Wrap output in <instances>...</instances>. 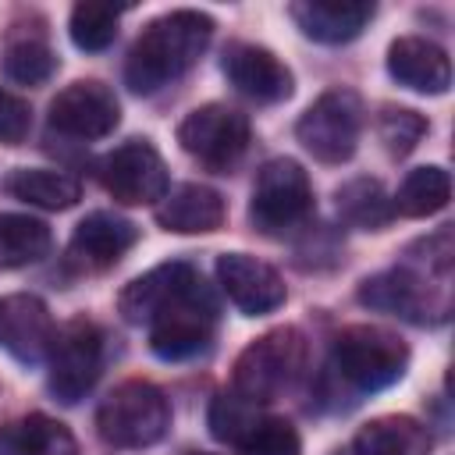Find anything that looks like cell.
<instances>
[{
  "label": "cell",
  "instance_id": "cell-1",
  "mask_svg": "<svg viewBox=\"0 0 455 455\" xmlns=\"http://www.w3.org/2000/svg\"><path fill=\"white\" fill-rule=\"evenodd\" d=\"M117 309L128 323L149 327V348L164 363H181L210 348L217 327V302L192 263H160L124 284Z\"/></svg>",
  "mask_w": 455,
  "mask_h": 455
},
{
  "label": "cell",
  "instance_id": "cell-2",
  "mask_svg": "<svg viewBox=\"0 0 455 455\" xmlns=\"http://www.w3.org/2000/svg\"><path fill=\"white\" fill-rule=\"evenodd\" d=\"M210 39H213V18L203 11H171L153 18L128 50L124 60L128 89L146 96L181 78L203 57Z\"/></svg>",
  "mask_w": 455,
  "mask_h": 455
},
{
  "label": "cell",
  "instance_id": "cell-3",
  "mask_svg": "<svg viewBox=\"0 0 455 455\" xmlns=\"http://www.w3.org/2000/svg\"><path fill=\"white\" fill-rule=\"evenodd\" d=\"M309 363V341L299 327H274L249 341L231 373V391L249 398L252 405L277 402L284 391L299 384Z\"/></svg>",
  "mask_w": 455,
  "mask_h": 455
},
{
  "label": "cell",
  "instance_id": "cell-4",
  "mask_svg": "<svg viewBox=\"0 0 455 455\" xmlns=\"http://www.w3.org/2000/svg\"><path fill=\"white\" fill-rule=\"evenodd\" d=\"M409 366V345L377 323L341 327L334 338V370L359 391H384L402 380Z\"/></svg>",
  "mask_w": 455,
  "mask_h": 455
},
{
  "label": "cell",
  "instance_id": "cell-5",
  "mask_svg": "<svg viewBox=\"0 0 455 455\" xmlns=\"http://www.w3.org/2000/svg\"><path fill=\"white\" fill-rule=\"evenodd\" d=\"M171 427V402L149 380L117 384L96 409V430L114 448H149Z\"/></svg>",
  "mask_w": 455,
  "mask_h": 455
},
{
  "label": "cell",
  "instance_id": "cell-6",
  "mask_svg": "<svg viewBox=\"0 0 455 455\" xmlns=\"http://www.w3.org/2000/svg\"><path fill=\"white\" fill-rule=\"evenodd\" d=\"M313 213V181L299 160L277 156L267 160L252 185L249 217L263 235H284L309 220Z\"/></svg>",
  "mask_w": 455,
  "mask_h": 455
},
{
  "label": "cell",
  "instance_id": "cell-7",
  "mask_svg": "<svg viewBox=\"0 0 455 455\" xmlns=\"http://www.w3.org/2000/svg\"><path fill=\"white\" fill-rule=\"evenodd\" d=\"M363 132V100L352 89H327L299 117L295 135L306 153L320 164H345Z\"/></svg>",
  "mask_w": 455,
  "mask_h": 455
},
{
  "label": "cell",
  "instance_id": "cell-8",
  "mask_svg": "<svg viewBox=\"0 0 455 455\" xmlns=\"http://www.w3.org/2000/svg\"><path fill=\"white\" fill-rule=\"evenodd\" d=\"M46 363H50V391L60 402L75 405L92 391L103 370V331L85 316L68 320L60 331H53Z\"/></svg>",
  "mask_w": 455,
  "mask_h": 455
},
{
  "label": "cell",
  "instance_id": "cell-9",
  "mask_svg": "<svg viewBox=\"0 0 455 455\" xmlns=\"http://www.w3.org/2000/svg\"><path fill=\"white\" fill-rule=\"evenodd\" d=\"M178 142L203 167L228 174L249 149V121L245 114L224 103H206V107H196L178 124Z\"/></svg>",
  "mask_w": 455,
  "mask_h": 455
},
{
  "label": "cell",
  "instance_id": "cell-10",
  "mask_svg": "<svg viewBox=\"0 0 455 455\" xmlns=\"http://www.w3.org/2000/svg\"><path fill=\"white\" fill-rule=\"evenodd\" d=\"M355 299L370 309L402 316L409 323H437L448 316L444 291H437L423 274H416L409 267H395V270H380V274L366 277L359 284Z\"/></svg>",
  "mask_w": 455,
  "mask_h": 455
},
{
  "label": "cell",
  "instance_id": "cell-11",
  "mask_svg": "<svg viewBox=\"0 0 455 455\" xmlns=\"http://www.w3.org/2000/svg\"><path fill=\"white\" fill-rule=\"evenodd\" d=\"M100 181L117 203L149 206L167 196V164L146 139H132L103 156Z\"/></svg>",
  "mask_w": 455,
  "mask_h": 455
},
{
  "label": "cell",
  "instance_id": "cell-12",
  "mask_svg": "<svg viewBox=\"0 0 455 455\" xmlns=\"http://www.w3.org/2000/svg\"><path fill=\"white\" fill-rule=\"evenodd\" d=\"M117 121H121V103L96 78L71 82L50 100V128L71 139H103L117 128Z\"/></svg>",
  "mask_w": 455,
  "mask_h": 455
},
{
  "label": "cell",
  "instance_id": "cell-13",
  "mask_svg": "<svg viewBox=\"0 0 455 455\" xmlns=\"http://www.w3.org/2000/svg\"><path fill=\"white\" fill-rule=\"evenodd\" d=\"M217 281H220L224 295L235 302V309L245 313V316L274 313L288 295L281 274L270 263H263V259H256L249 252L217 256Z\"/></svg>",
  "mask_w": 455,
  "mask_h": 455
},
{
  "label": "cell",
  "instance_id": "cell-14",
  "mask_svg": "<svg viewBox=\"0 0 455 455\" xmlns=\"http://www.w3.org/2000/svg\"><path fill=\"white\" fill-rule=\"evenodd\" d=\"M50 341H53V320L39 295L14 291L0 299V348L11 359L36 366L46 359Z\"/></svg>",
  "mask_w": 455,
  "mask_h": 455
},
{
  "label": "cell",
  "instance_id": "cell-15",
  "mask_svg": "<svg viewBox=\"0 0 455 455\" xmlns=\"http://www.w3.org/2000/svg\"><path fill=\"white\" fill-rule=\"evenodd\" d=\"M224 78L249 100L256 103H281L291 96V71L267 50L256 43H231L224 50Z\"/></svg>",
  "mask_w": 455,
  "mask_h": 455
},
{
  "label": "cell",
  "instance_id": "cell-16",
  "mask_svg": "<svg viewBox=\"0 0 455 455\" xmlns=\"http://www.w3.org/2000/svg\"><path fill=\"white\" fill-rule=\"evenodd\" d=\"M139 242V228L117 213L96 210L85 220H78L71 242H68V259L78 270H107L114 267L132 245Z\"/></svg>",
  "mask_w": 455,
  "mask_h": 455
},
{
  "label": "cell",
  "instance_id": "cell-17",
  "mask_svg": "<svg viewBox=\"0 0 455 455\" xmlns=\"http://www.w3.org/2000/svg\"><path fill=\"white\" fill-rule=\"evenodd\" d=\"M387 71L398 85L412 89V92H444L451 85V64L448 53L423 39V36H398L387 46Z\"/></svg>",
  "mask_w": 455,
  "mask_h": 455
},
{
  "label": "cell",
  "instance_id": "cell-18",
  "mask_svg": "<svg viewBox=\"0 0 455 455\" xmlns=\"http://www.w3.org/2000/svg\"><path fill=\"white\" fill-rule=\"evenodd\" d=\"M228 217V206H224V196L210 185H199V181H185L178 188H171L164 196V203L156 206V224L164 231H174V235H206V231H217Z\"/></svg>",
  "mask_w": 455,
  "mask_h": 455
},
{
  "label": "cell",
  "instance_id": "cell-19",
  "mask_svg": "<svg viewBox=\"0 0 455 455\" xmlns=\"http://www.w3.org/2000/svg\"><path fill=\"white\" fill-rule=\"evenodd\" d=\"M373 4L366 0H299L288 7L291 21L316 43H348L355 39L370 18H373Z\"/></svg>",
  "mask_w": 455,
  "mask_h": 455
},
{
  "label": "cell",
  "instance_id": "cell-20",
  "mask_svg": "<svg viewBox=\"0 0 455 455\" xmlns=\"http://www.w3.org/2000/svg\"><path fill=\"white\" fill-rule=\"evenodd\" d=\"M430 430L412 416H377L352 437V455H427Z\"/></svg>",
  "mask_w": 455,
  "mask_h": 455
},
{
  "label": "cell",
  "instance_id": "cell-21",
  "mask_svg": "<svg viewBox=\"0 0 455 455\" xmlns=\"http://www.w3.org/2000/svg\"><path fill=\"white\" fill-rule=\"evenodd\" d=\"M0 60H4V75L18 85H43L57 71V53L46 43V32L25 25H14L7 32Z\"/></svg>",
  "mask_w": 455,
  "mask_h": 455
},
{
  "label": "cell",
  "instance_id": "cell-22",
  "mask_svg": "<svg viewBox=\"0 0 455 455\" xmlns=\"http://www.w3.org/2000/svg\"><path fill=\"white\" fill-rule=\"evenodd\" d=\"M0 455H78V444L60 419L32 412L0 434Z\"/></svg>",
  "mask_w": 455,
  "mask_h": 455
},
{
  "label": "cell",
  "instance_id": "cell-23",
  "mask_svg": "<svg viewBox=\"0 0 455 455\" xmlns=\"http://www.w3.org/2000/svg\"><path fill=\"white\" fill-rule=\"evenodd\" d=\"M7 188L14 199L32 203L39 210H68L82 199L78 178H71L64 171H50V167H18L7 181Z\"/></svg>",
  "mask_w": 455,
  "mask_h": 455
},
{
  "label": "cell",
  "instance_id": "cell-24",
  "mask_svg": "<svg viewBox=\"0 0 455 455\" xmlns=\"http://www.w3.org/2000/svg\"><path fill=\"white\" fill-rule=\"evenodd\" d=\"M334 206H338V217L352 228H363V231H380L395 206H391V196L384 192V185L377 178H352L345 181L338 192H334Z\"/></svg>",
  "mask_w": 455,
  "mask_h": 455
},
{
  "label": "cell",
  "instance_id": "cell-25",
  "mask_svg": "<svg viewBox=\"0 0 455 455\" xmlns=\"http://www.w3.org/2000/svg\"><path fill=\"white\" fill-rule=\"evenodd\" d=\"M53 245L50 228L28 213H0V270L28 267Z\"/></svg>",
  "mask_w": 455,
  "mask_h": 455
},
{
  "label": "cell",
  "instance_id": "cell-26",
  "mask_svg": "<svg viewBox=\"0 0 455 455\" xmlns=\"http://www.w3.org/2000/svg\"><path fill=\"white\" fill-rule=\"evenodd\" d=\"M448 199H451V174L437 164H427V167H416L405 174L391 206L402 217H430V213L444 210Z\"/></svg>",
  "mask_w": 455,
  "mask_h": 455
},
{
  "label": "cell",
  "instance_id": "cell-27",
  "mask_svg": "<svg viewBox=\"0 0 455 455\" xmlns=\"http://www.w3.org/2000/svg\"><path fill=\"white\" fill-rule=\"evenodd\" d=\"M117 25H121V7L110 4H75L71 7V43L85 53H100L117 39Z\"/></svg>",
  "mask_w": 455,
  "mask_h": 455
},
{
  "label": "cell",
  "instance_id": "cell-28",
  "mask_svg": "<svg viewBox=\"0 0 455 455\" xmlns=\"http://www.w3.org/2000/svg\"><path fill=\"white\" fill-rule=\"evenodd\" d=\"M259 419H263L259 405H252L249 398H242V395H235V391L217 395V398L210 402V416H206L210 434H213L217 441H224V444H235V448L245 441V434H249Z\"/></svg>",
  "mask_w": 455,
  "mask_h": 455
},
{
  "label": "cell",
  "instance_id": "cell-29",
  "mask_svg": "<svg viewBox=\"0 0 455 455\" xmlns=\"http://www.w3.org/2000/svg\"><path fill=\"white\" fill-rule=\"evenodd\" d=\"M377 135L391 156H409L419 139L427 135V117L412 107H380L377 114Z\"/></svg>",
  "mask_w": 455,
  "mask_h": 455
},
{
  "label": "cell",
  "instance_id": "cell-30",
  "mask_svg": "<svg viewBox=\"0 0 455 455\" xmlns=\"http://www.w3.org/2000/svg\"><path fill=\"white\" fill-rule=\"evenodd\" d=\"M299 448L302 444H299L295 427L281 416H263L238 444L242 455H299Z\"/></svg>",
  "mask_w": 455,
  "mask_h": 455
},
{
  "label": "cell",
  "instance_id": "cell-31",
  "mask_svg": "<svg viewBox=\"0 0 455 455\" xmlns=\"http://www.w3.org/2000/svg\"><path fill=\"white\" fill-rule=\"evenodd\" d=\"M338 455H352V451H338Z\"/></svg>",
  "mask_w": 455,
  "mask_h": 455
},
{
  "label": "cell",
  "instance_id": "cell-32",
  "mask_svg": "<svg viewBox=\"0 0 455 455\" xmlns=\"http://www.w3.org/2000/svg\"><path fill=\"white\" fill-rule=\"evenodd\" d=\"M192 455H206V451H192Z\"/></svg>",
  "mask_w": 455,
  "mask_h": 455
},
{
  "label": "cell",
  "instance_id": "cell-33",
  "mask_svg": "<svg viewBox=\"0 0 455 455\" xmlns=\"http://www.w3.org/2000/svg\"><path fill=\"white\" fill-rule=\"evenodd\" d=\"M0 100H4V89H0Z\"/></svg>",
  "mask_w": 455,
  "mask_h": 455
}]
</instances>
